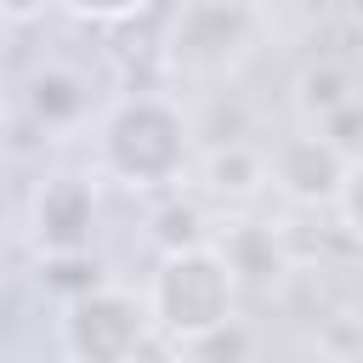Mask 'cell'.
<instances>
[{
	"instance_id": "6da1fadb",
	"label": "cell",
	"mask_w": 363,
	"mask_h": 363,
	"mask_svg": "<svg viewBox=\"0 0 363 363\" xmlns=\"http://www.w3.org/2000/svg\"><path fill=\"white\" fill-rule=\"evenodd\" d=\"M193 113L170 91H125L96 113V170L125 193H170L187 182L199 142Z\"/></svg>"
},
{
	"instance_id": "7a4b0ae2",
	"label": "cell",
	"mask_w": 363,
	"mask_h": 363,
	"mask_svg": "<svg viewBox=\"0 0 363 363\" xmlns=\"http://www.w3.org/2000/svg\"><path fill=\"white\" fill-rule=\"evenodd\" d=\"M267 34H272V17L250 0H182L164 17L159 57L170 79L221 85L267 45Z\"/></svg>"
},
{
	"instance_id": "3957f363",
	"label": "cell",
	"mask_w": 363,
	"mask_h": 363,
	"mask_svg": "<svg viewBox=\"0 0 363 363\" xmlns=\"http://www.w3.org/2000/svg\"><path fill=\"white\" fill-rule=\"evenodd\" d=\"M142 301L153 312V329L170 346H199V340L238 323V284H233L216 244L159 255L153 278L142 284Z\"/></svg>"
},
{
	"instance_id": "277c9868",
	"label": "cell",
	"mask_w": 363,
	"mask_h": 363,
	"mask_svg": "<svg viewBox=\"0 0 363 363\" xmlns=\"http://www.w3.org/2000/svg\"><path fill=\"white\" fill-rule=\"evenodd\" d=\"M153 312L142 289L130 284H96L74 301H62L57 318V346L68 363H142L153 346Z\"/></svg>"
},
{
	"instance_id": "5b68a950",
	"label": "cell",
	"mask_w": 363,
	"mask_h": 363,
	"mask_svg": "<svg viewBox=\"0 0 363 363\" xmlns=\"http://www.w3.org/2000/svg\"><path fill=\"white\" fill-rule=\"evenodd\" d=\"M346 164H352V153H346L340 142H329L323 130H289V136H278L272 153H267L272 187H278L289 204H301V210L335 204V193H340V182H346Z\"/></svg>"
},
{
	"instance_id": "8992f818",
	"label": "cell",
	"mask_w": 363,
	"mask_h": 363,
	"mask_svg": "<svg viewBox=\"0 0 363 363\" xmlns=\"http://www.w3.org/2000/svg\"><path fill=\"white\" fill-rule=\"evenodd\" d=\"M28 238L40 261L57 255H91L96 238V187L85 176H45L28 199Z\"/></svg>"
},
{
	"instance_id": "52a82bcc",
	"label": "cell",
	"mask_w": 363,
	"mask_h": 363,
	"mask_svg": "<svg viewBox=\"0 0 363 363\" xmlns=\"http://www.w3.org/2000/svg\"><path fill=\"white\" fill-rule=\"evenodd\" d=\"M193 170H199L204 193L221 199V204H255V199L272 187V176H267V153H261L255 142H238V136L210 142V147L193 159Z\"/></svg>"
},
{
	"instance_id": "ba28073f",
	"label": "cell",
	"mask_w": 363,
	"mask_h": 363,
	"mask_svg": "<svg viewBox=\"0 0 363 363\" xmlns=\"http://www.w3.org/2000/svg\"><path fill=\"white\" fill-rule=\"evenodd\" d=\"M221 261H227V272H233V284H238V295L244 289H267V284H278L284 272H289V250H284V233L278 227H267V221H233L227 233H221Z\"/></svg>"
},
{
	"instance_id": "9c48e42d",
	"label": "cell",
	"mask_w": 363,
	"mask_h": 363,
	"mask_svg": "<svg viewBox=\"0 0 363 363\" xmlns=\"http://www.w3.org/2000/svg\"><path fill=\"white\" fill-rule=\"evenodd\" d=\"M23 108H28V119L40 130H74L91 113V79L79 68H62V62L34 68L28 74V91H23Z\"/></svg>"
},
{
	"instance_id": "30bf717a",
	"label": "cell",
	"mask_w": 363,
	"mask_h": 363,
	"mask_svg": "<svg viewBox=\"0 0 363 363\" xmlns=\"http://www.w3.org/2000/svg\"><path fill=\"white\" fill-rule=\"evenodd\" d=\"M295 113L306 119V130H323L329 119H340L346 108H357V74L335 57H318L295 74V91H289Z\"/></svg>"
},
{
	"instance_id": "8fae6325",
	"label": "cell",
	"mask_w": 363,
	"mask_h": 363,
	"mask_svg": "<svg viewBox=\"0 0 363 363\" xmlns=\"http://www.w3.org/2000/svg\"><path fill=\"white\" fill-rule=\"evenodd\" d=\"M40 278H45L62 301H74V295H85V289H96V284H102L91 255H57V261H45V267H40Z\"/></svg>"
},
{
	"instance_id": "7c38bea8",
	"label": "cell",
	"mask_w": 363,
	"mask_h": 363,
	"mask_svg": "<svg viewBox=\"0 0 363 363\" xmlns=\"http://www.w3.org/2000/svg\"><path fill=\"white\" fill-rule=\"evenodd\" d=\"M335 221L346 227V238L352 244H363V153H352V164H346V182H340V193H335Z\"/></svg>"
}]
</instances>
